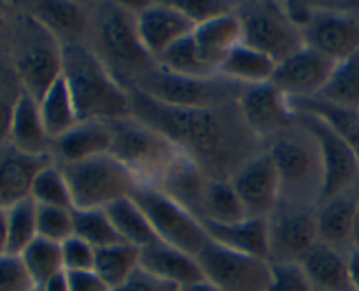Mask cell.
<instances>
[{"label":"cell","mask_w":359,"mask_h":291,"mask_svg":"<svg viewBox=\"0 0 359 291\" xmlns=\"http://www.w3.org/2000/svg\"><path fill=\"white\" fill-rule=\"evenodd\" d=\"M314 291H318V290H314Z\"/></svg>","instance_id":"6f0895ef"},{"label":"cell","mask_w":359,"mask_h":291,"mask_svg":"<svg viewBox=\"0 0 359 291\" xmlns=\"http://www.w3.org/2000/svg\"><path fill=\"white\" fill-rule=\"evenodd\" d=\"M72 217L74 235L83 238L95 249L123 242L105 209H72Z\"/></svg>","instance_id":"74e56055"},{"label":"cell","mask_w":359,"mask_h":291,"mask_svg":"<svg viewBox=\"0 0 359 291\" xmlns=\"http://www.w3.org/2000/svg\"><path fill=\"white\" fill-rule=\"evenodd\" d=\"M318 98L340 105V107L359 109V51L335 65L332 77Z\"/></svg>","instance_id":"836d02e7"},{"label":"cell","mask_w":359,"mask_h":291,"mask_svg":"<svg viewBox=\"0 0 359 291\" xmlns=\"http://www.w3.org/2000/svg\"><path fill=\"white\" fill-rule=\"evenodd\" d=\"M51 161V154L35 156L16 149L9 142L2 144L0 146V207L7 209L13 203L28 198L37 172Z\"/></svg>","instance_id":"d6986e66"},{"label":"cell","mask_w":359,"mask_h":291,"mask_svg":"<svg viewBox=\"0 0 359 291\" xmlns=\"http://www.w3.org/2000/svg\"><path fill=\"white\" fill-rule=\"evenodd\" d=\"M318 205L279 200L269 221V262L300 263L318 244Z\"/></svg>","instance_id":"8fae6325"},{"label":"cell","mask_w":359,"mask_h":291,"mask_svg":"<svg viewBox=\"0 0 359 291\" xmlns=\"http://www.w3.org/2000/svg\"><path fill=\"white\" fill-rule=\"evenodd\" d=\"M30 16L44 25L62 44L79 42L77 37L88 27L84 11L72 2H37Z\"/></svg>","instance_id":"f1b7e54d"},{"label":"cell","mask_w":359,"mask_h":291,"mask_svg":"<svg viewBox=\"0 0 359 291\" xmlns=\"http://www.w3.org/2000/svg\"><path fill=\"white\" fill-rule=\"evenodd\" d=\"M7 252V212L0 207V255Z\"/></svg>","instance_id":"f907efd6"},{"label":"cell","mask_w":359,"mask_h":291,"mask_svg":"<svg viewBox=\"0 0 359 291\" xmlns=\"http://www.w3.org/2000/svg\"><path fill=\"white\" fill-rule=\"evenodd\" d=\"M112 133L111 154L133 174L139 184L156 186L182 156L165 135L133 116L107 121Z\"/></svg>","instance_id":"277c9868"},{"label":"cell","mask_w":359,"mask_h":291,"mask_svg":"<svg viewBox=\"0 0 359 291\" xmlns=\"http://www.w3.org/2000/svg\"><path fill=\"white\" fill-rule=\"evenodd\" d=\"M37 235L56 244H62L63 241L72 237V209L37 205Z\"/></svg>","instance_id":"ab89813d"},{"label":"cell","mask_w":359,"mask_h":291,"mask_svg":"<svg viewBox=\"0 0 359 291\" xmlns=\"http://www.w3.org/2000/svg\"><path fill=\"white\" fill-rule=\"evenodd\" d=\"M207 235L212 242L244 252L269 259V221L266 217H248L238 223H212L202 221Z\"/></svg>","instance_id":"603a6c76"},{"label":"cell","mask_w":359,"mask_h":291,"mask_svg":"<svg viewBox=\"0 0 359 291\" xmlns=\"http://www.w3.org/2000/svg\"><path fill=\"white\" fill-rule=\"evenodd\" d=\"M195 27V21L186 16L175 2L146 4L137 11L140 42L154 62L172 46L189 37Z\"/></svg>","instance_id":"e0dca14e"},{"label":"cell","mask_w":359,"mask_h":291,"mask_svg":"<svg viewBox=\"0 0 359 291\" xmlns=\"http://www.w3.org/2000/svg\"><path fill=\"white\" fill-rule=\"evenodd\" d=\"M20 256L37 287L58 272H63L62 245L56 242L37 237Z\"/></svg>","instance_id":"f35d334b"},{"label":"cell","mask_w":359,"mask_h":291,"mask_svg":"<svg viewBox=\"0 0 359 291\" xmlns=\"http://www.w3.org/2000/svg\"><path fill=\"white\" fill-rule=\"evenodd\" d=\"M39 111H41L42 123L51 142L65 135L70 128L79 123L76 104L63 76H60L42 95L39 100Z\"/></svg>","instance_id":"83f0119b"},{"label":"cell","mask_w":359,"mask_h":291,"mask_svg":"<svg viewBox=\"0 0 359 291\" xmlns=\"http://www.w3.org/2000/svg\"><path fill=\"white\" fill-rule=\"evenodd\" d=\"M203 62L217 74L228 53L242 42V28L235 9L198 23L191 34Z\"/></svg>","instance_id":"7402d4cb"},{"label":"cell","mask_w":359,"mask_h":291,"mask_svg":"<svg viewBox=\"0 0 359 291\" xmlns=\"http://www.w3.org/2000/svg\"><path fill=\"white\" fill-rule=\"evenodd\" d=\"M242 28V42L276 63L290 58L305 46L304 35L286 16L283 4L248 2L235 7Z\"/></svg>","instance_id":"9c48e42d"},{"label":"cell","mask_w":359,"mask_h":291,"mask_svg":"<svg viewBox=\"0 0 359 291\" xmlns=\"http://www.w3.org/2000/svg\"><path fill=\"white\" fill-rule=\"evenodd\" d=\"M7 212V252L21 255L37 235V203L28 196L6 209Z\"/></svg>","instance_id":"d590c367"},{"label":"cell","mask_w":359,"mask_h":291,"mask_svg":"<svg viewBox=\"0 0 359 291\" xmlns=\"http://www.w3.org/2000/svg\"><path fill=\"white\" fill-rule=\"evenodd\" d=\"M272 273L266 291H314L300 263H270Z\"/></svg>","instance_id":"b9f144b4"},{"label":"cell","mask_w":359,"mask_h":291,"mask_svg":"<svg viewBox=\"0 0 359 291\" xmlns=\"http://www.w3.org/2000/svg\"><path fill=\"white\" fill-rule=\"evenodd\" d=\"M60 245H62V259L65 272H88V270H93L95 252H97L93 245L84 242L77 235H72Z\"/></svg>","instance_id":"7bdbcfd3"},{"label":"cell","mask_w":359,"mask_h":291,"mask_svg":"<svg viewBox=\"0 0 359 291\" xmlns=\"http://www.w3.org/2000/svg\"><path fill=\"white\" fill-rule=\"evenodd\" d=\"M139 265L140 269L153 273L158 279L167 280L177 287L203 279L196 256L188 255L177 248H172L161 241H156L140 249Z\"/></svg>","instance_id":"ffe728a7"},{"label":"cell","mask_w":359,"mask_h":291,"mask_svg":"<svg viewBox=\"0 0 359 291\" xmlns=\"http://www.w3.org/2000/svg\"><path fill=\"white\" fill-rule=\"evenodd\" d=\"M97 46L95 51L119 79V72L125 74L126 88L140 74L154 65V60L147 55L140 42L137 30V13L126 4H107L97 11L93 21Z\"/></svg>","instance_id":"5b68a950"},{"label":"cell","mask_w":359,"mask_h":291,"mask_svg":"<svg viewBox=\"0 0 359 291\" xmlns=\"http://www.w3.org/2000/svg\"><path fill=\"white\" fill-rule=\"evenodd\" d=\"M277 63L270 56L249 48L244 42L231 49L221 63L219 74L224 79L241 86H258L272 81Z\"/></svg>","instance_id":"4316f807"},{"label":"cell","mask_w":359,"mask_h":291,"mask_svg":"<svg viewBox=\"0 0 359 291\" xmlns=\"http://www.w3.org/2000/svg\"><path fill=\"white\" fill-rule=\"evenodd\" d=\"M294 121L318 140L325 170L323 200L349 193L359 182V158L353 147L319 116L311 112H293Z\"/></svg>","instance_id":"4fadbf2b"},{"label":"cell","mask_w":359,"mask_h":291,"mask_svg":"<svg viewBox=\"0 0 359 291\" xmlns=\"http://www.w3.org/2000/svg\"><path fill=\"white\" fill-rule=\"evenodd\" d=\"M13 107H14V102L11 104V102L0 98V146L9 142L11 121H13Z\"/></svg>","instance_id":"7dc6e473"},{"label":"cell","mask_w":359,"mask_h":291,"mask_svg":"<svg viewBox=\"0 0 359 291\" xmlns=\"http://www.w3.org/2000/svg\"><path fill=\"white\" fill-rule=\"evenodd\" d=\"M196 259L203 279L219 291H266L269 287L272 265L265 258L231 251L209 241Z\"/></svg>","instance_id":"7c38bea8"},{"label":"cell","mask_w":359,"mask_h":291,"mask_svg":"<svg viewBox=\"0 0 359 291\" xmlns=\"http://www.w3.org/2000/svg\"><path fill=\"white\" fill-rule=\"evenodd\" d=\"M112 133L105 121H79L65 135L51 142V156L58 165L111 153Z\"/></svg>","instance_id":"44dd1931"},{"label":"cell","mask_w":359,"mask_h":291,"mask_svg":"<svg viewBox=\"0 0 359 291\" xmlns=\"http://www.w3.org/2000/svg\"><path fill=\"white\" fill-rule=\"evenodd\" d=\"M358 114H359V109H358Z\"/></svg>","instance_id":"9f6ffc18"},{"label":"cell","mask_w":359,"mask_h":291,"mask_svg":"<svg viewBox=\"0 0 359 291\" xmlns=\"http://www.w3.org/2000/svg\"><path fill=\"white\" fill-rule=\"evenodd\" d=\"M266 153L280 181V200L318 205L323 198L325 170L318 140L297 121L269 139Z\"/></svg>","instance_id":"3957f363"},{"label":"cell","mask_w":359,"mask_h":291,"mask_svg":"<svg viewBox=\"0 0 359 291\" xmlns=\"http://www.w3.org/2000/svg\"><path fill=\"white\" fill-rule=\"evenodd\" d=\"M2 20H4V16H2V9H0V25H2Z\"/></svg>","instance_id":"db71d44e"},{"label":"cell","mask_w":359,"mask_h":291,"mask_svg":"<svg viewBox=\"0 0 359 291\" xmlns=\"http://www.w3.org/2000/svg\"><path fill=\"white\" fill-rule=\"evenodd\" d=\"M337 62L316 49L304 46L290 58L277 63L270 83L287 98H316L328 84Z\"/></svg>","instance_id":"5bb4252c"},{"label":"cell","mask_w":359,"mask_h":291,"mask_svg":"<svg viewBox=\"0 0 359 291\" xmlns=\"http://www.w3.org/2000/svg\"><path fill=\"white\" fill-rule=\"evenodd\" d=\"M237 105L244 123L258 139H270L294 123L290 100L272 83L245 86Z\"/></svg>","instance_id":"ac0fdd59"},{"label":"cell","mask_w":359,"mask_h":291,"mask_svg":"<svg viewBox=\"0 0 359 291\" xmlns=\"http://www.w3.org/2000/svg\"><path fill=\"white\" fill-rule=\"evenodd\" d=\"M249 217H269L280 200V181L270 154L258 151L230 179Z\"/></svg>","instance_id":"2e32d148"},{"label":"cell","mask_w":359,"mask_h":291,"mask_svg":"<svg viewBox=\"0 0 359 291\" xmlns=\"http://www.w3.org/2000/svg\"><path fill=\"white\" fill-rule=\"evenodd\" d=\"M356 198L351 193L323 200L318 205V242L340 252L353 249V224L356 212Z\"/></svg>","instance_id":"cb8c5ba5"},{"label":"cell","mask_w":359,"mask_h":291,"mask_svg":"<svg viewBox=\"0 0 359 291\" xmlns=\"http://www.w3.org/2000/svg\"><path fill=\"white\" fill-rule=\"evenodd\" d=\"M177 291H219L216 286L209 283V280L202 279V280H196V283L191 284H186V286H181Z\"/></svg>","instance_id":"816d5d0a"},{"label":"cell","mask_w":359,"mask_h":291,"mask_svg":"<svg viewBox=\"0 0 359 291\" xmlns=\"http://www.w3.org/2000/svg\"><path fill=\"white\" fill-rule=\"evenodd\" d=\"M156 65L167 72L175 74V76L193 77V79H209V77L217 76L202 60L191 35L167 49L156 60Z\"/></svg>","instance_id":"e575fe53"},{"label":"cell","mask_w":359,"mask_h":291,"mask_svg":"<svg viewBox=\"0 0 359 291\" xmlns=\"http://www.w3.org/2000/svg\"><path fill=\"white\" fill-rule=\"evenodd\" d=\"M353 249H359V196L356 198V212L353 224Z\"/></svg>","instance_id":"f5cc1de1"},{"label":"cell","mask_w":359,"mask_h":291,"mask_svg":"<svg viewBox=\"0 0 359 291\" xmlns=\"http://www.w3.org/2000/svg\"><path fill=\"white\" fill-rule=\"evenodd\" d=\"M35 291H39V287H37V290H35Z\"/></svg>","instance_id":"11a10c76"},{"label":"cell","mask_w":359,"mask_h":291,"mask_svg":"<svg viewBox=\"0 0 359 291\" xmlns=\"http://www.w3.org/2000/svg\"><path fill=\"white\" fill-rule=\"evenodd\" d=\"M39 291H70L69 276H67L65 270L46 280L42 286H39Z\"/></svg>","instance_id":"c3c4849f"},{"label":"cell","mask_w":359,"mask_h":291,"mask_svg":"<svg viewBox=\"0 0 359 291\" xmlns=\"http://www.w3.org/2000/svg\"><path fill=\"white\" fill-rule=\"evenodd\" d=\"M105 212H107L109 219H111L112 226L116 228L121 241L126 244L142 249L158 241L146 214L133 202L132 196H125V198L111 203L105 209Z\"/></svg>","instance_id":"f546056e"},{"label":"cell","mask_w":359,"mask_h":291,"mask_svg":"<svg viewBox=\"0 0 359 291\" xmlns=\"http://www.w3.org/2000/svg\"><path fill=\"white\" fill-rule=\"evenodd\" d=\"M249 214L230 181L209 179L203 195V209L200 221L212 223H238L248 219Z\"/></svg>","instance_id":"d6a6232c"},{"label":"cell","mask_w":359,"mask_h":291,"mask_svg":"<svg viewBox=\"0 0 359 291\" xmlns=\"http://www.w3.org/2000/svg\"><path fill=\"white\" fill-rule=\"evenodd\" d=\"M128 90L140 91L170 107L207 109L237 104L244 86L224 79L219 74L209 79L175 76L154 63L149 70L128 84Z\"/></svg>","instance_id":"8992f818"},{"label":"cell","mask_w":359,"mask_h":291,"mask_svg":"<svg viewBox=\"0 0 359 291\" xmlns=\"http://www.w3.org/2000/svg\"><path fill=\"white\" fill-rule=\"evenodd\" d=\"M14 65L23 93L39 102L62 76V42L34 16H28L18 39Z\"/></svg>","instance_id":"30bf717a"},{"label":"cell","mask_w":359,"mask_h":291,"mask_svg":"<svg viewBox=\"0 0 359 291\" xmlns=\"http://www.w3.org/2000/svg\"><path fill=\"white\" fill-rule=\"evenodd\" d=\"M302 35L305 46L339 63L359 51V14L316 9L312 21Z\"/></svg>","instance_id":"9a60e30c"},{"label":"cell","mask_w":359,"mask_h":291,"mask_svg":"<svg viewBox=\"0 0 359 291\" xmlns=\"http://www.w3.org/2000/svg\"><path fill=\"white\" fill-rule=\"evenodd\" d=\"M175 4L186 16L195 21V25L212 20V18L221 16V14L231 13L237 7L226 2H216V0H181V2Z\"/></svg>","instance_id":"ee69618b"},{"label":"cell","mask_w":359,"mask_h":291,"mask_svg":"<svg viewBox=\"0 0 359 291\" xmlns=\"http://www.w3.org/2000/svg\"><path fill=\"white\" fill-rule=\"evenodd\" d=\"M140 262V249L126 242L100 248L95 252L93 272L107 284L111 290L125 283L137 269Z\"/></svg>","instance_id":"1f68e13d"},{"label":"cell","mask_w":359,"mask_h":291,"mask_svg":"<svg viewBox=\"0 0 359 291\" xmlns=\"http://www.w3.org/2000/svg\"><path fill=\"white\" fill-rule=\"evenodd\" d=\"M9 144L27 154H51V140L42 123L39 102L27 93H21L14 100Z\"/></svg>","instance_id":"d4e9b609"},{"label":"cell","mask_w":359,"mask_h":291,"mask_svg":"<svg viewBox=\"0 0 359 291\" xmlns=\"http://www.w3.org/2000/svg\"><path fill=\"white\" fill-rule=\"evenodd\" d=\"M304 266L312 287L318 291H354L347 272V255L330 245L318 244L305 255Z\"/></svg>","instance_id":"484cf974"},{"label":"cell","mask_w":359,"mask_h":291,"mask_svg":"<svg viewBox=\"0 0 359 291\" xmlns=\"http://www.w3.org/2000/svg\"><path fill=\"white\" fill-rule=\"evenodd\" d=\"M130 196L146 214L158 241L193 256H198L209 244L210 238L202 221L160 188L137 184Z\"/></svg>","instance_id":"ba28073f"},{"label":"cell","mask_w":359,"mask_h":291,"mask_svg":"<svg viewBox=\"0 0 359 291\" xmlns=\"http://www.w3.org/2000/svg\"><path fill=\"white\" fill-rule=\"evenodd\" d=\"M34 279L28 273L20 255H0V291H35Z\"/></svg>","instance_id":"60d3db41"},{"label":"cell","mask_w":359,"mask_h":291,"mask_svg":"<svg viewBox=\"0 0 359 291\" xmlns=\"http://www.w3.org/2000/svg\"><path fill=\"white\" fill-rule=\"evenodd\" d=\"M58 167L69 182L74 209H107L111 203L132 195L139 184L132 172L111 153Z\"/></svg>","instance_id":"52a82bcc"},{"label":"cell","mask_w":359,"mask_h":291,"mask_svg":"<svg viewBox=\"0 0 359 291\" xmlns=\"http://www.w3.org/2000/svg\"><path fill=\"white\" fill-rule=\"evenodd\" d=\"M130 95L133 118L167 137L207 177L230 181L256 154L251 144L258 137L248 128L237 104L186 109L160 104L137 90H130Z\"/></svg>","instance_id":"6da1fadb"},{"label":"cell","mask_w":359,"mask_h":291,"mask_svg":"<svg viewBox=\"0 0 359 291\" xmlns=\"http://www.w3.org/2000/svg\"><path fill=\"white\" fill-rule=\"evenodd\" d=\"M62 76L76 104L79 121H112L132 116L130 90L107 63L83 42L62 44Z\"/></svg>","instance_id":"7a4b0ae2"},{"label":"cell","mask_w":359,"mask_h":291,"mask_svg":"<svg viewBox=\"0 0 359 291\" xmlns=\"http://www.w3.org/2000/svg\"><path fill=\"white\" fill-rule=\"evenodd\" d=\"M70 291H111V287L93 272H67Z\"/></svg>","instance_id":"bcb514c9"},{"label":"cell","mask_w":359,"mask_h":291,"mask_svg":"<svg viewBox=\"0 0 359 291\" xmlns=\"http://www.w3.org/2000/svg\"><path fill=\"white\" fill-rule=\"evenodd\" d=\"M30 198L37 205L74 209L69 182L56 161H51L37 172L34 182H32Z\"/></svg>","instance_id":"8d00e7d4"},{"label":"cell","mask_w":359,"mask_h":291,"mask_svg":"<svg viewBox=\"0 0 359 291\" xmlns=\"http://www.w3.org/2000/svg\"><path fill=\"white\" fill-rule=\"evenodd\" d=\"M347 272L353 290L359 291V249H351L347 252Z\"/></svg>","instance_id":"681fc988"},{"label":"cell","mask_w":359,"mask_h":291,"mask_svg":"<svg viewBox=\"0 0 359 291\" xmlns=\"http://www.w3.org/2000/svg\"><path fill=\"white\" fill-rule=\"evenodd\" d=\"M179 287L174 284L167 283L163 279H158L153 273L146 272L139 266L128 279L123 284H119L118 287L111 291H177Z\"/></svg>","instance_id":"f6af8a7d"},{"label":"cell","mask_w":359,"mask_h":291,"mask_svg":"<svg viewBox=\"0 0 359 291\" xmlns=\"http://www.w3.org/2000/svg\"><path fill=\"white\" fill-rule=\"evenodd\" d=\"M290 107L293 112H311L325 119L347 144L354 149L359 158V114L354 109L340 107L330 104L323 98H298L290 100Z\"/></svg>","instance_id":"4dcf8cb0"}]
</instances>
